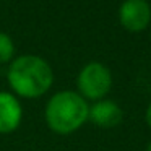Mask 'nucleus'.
<instances>
[{
	"label": "nucleus",
	"instance_id": "2",
	"mask_svg": "<svg viewBox=\"0 0 151 151\" xmlns=\"http://www.w3.org/2000/svg\"><path fill=\"white\" fill-rule=\"evenodd\" d=\"M89 104L78 91H59L46 104V124L59 135H68L88 120Z\"/></svg>",
	"mask_w": 151,
	"mask_h": 151
},
{
	"label": "nucleus",
	"instance_id": "5",
	"mask_svg": "<svg viewBox=\"0 0 151 151\" xmlns=\"http://www.w3.org/2000/svg\"><path fill=\"white\" fill-rule=\"evenodd\" d=\"M124 112L117 102L111 99H99L89 106L88 120L101 128H112L122 122Z\"/></svg>",
	"mask_w": 151,
	"mask_h": 151
},
{
	"label": "nucleus",
	"instance_id": "7",
	"mask_svg": "<svg viewBox=\"0 0 151 151\" xmlns=\"http://www.w3.org/2000/svg\"><path fill=\"white\" fill-rule=\"evenodd\" d=\"M15 54V44L13 39L7 33L0 31V63L10 62Z\"/></svg>",
	"mask_w": 151,
	"mask_h": 151
},
{
	"label": "nucleus",
	"instance_id": "4",
	"mask_svg": "<svg viewBox=\"0 0 151 151\" xmlns=\"http://www.w3.org/2000/svg\"><path fill=\"white\" fill-rule=\"evenodd\" d=\"M119 21L130 33L146 29L151 21V7L148 0H124L119 8Z\"/></svg>",
	"mask_w": 151,
	"mask_h": 151
},
{
	"label": "nucleus",
	"instance_id": "6",
	"mask_svg": "<svg viewBox=\"0 0 151 151\" xmlns=\"http://www.w3.org/2000/svg\"><path fill=\"white\" fill-rule=\"evenodd\" d=\"M23 109L17 96L0 91V133H12L21 124Z\"/></svg>",
	"mask_w": 151,
	"mask_h": 151
},
{
	"label": "nucleus",
	"instance_id": "1",
	"mask_svg": "<svg viewBox=\"0 0 151 151\" xmlns=\"http://www.w3.org/2000/svg\"><path fill=\"white\" fill-rule=\"evenodd\" d=\"M7 80L15 94L26 99H36L50 89L54 73L42 57L26 54L17 57L10 63Z\"/></svg>",
	"mask_w": 151,
	"mask_h": 151
},
{
	"label": "nucleus",
	"instance_id": "8",
	"mask_svg": "<svg viewBox=\"0 0 151 151\" xmlns=\"http://www.w3.org/2000/svg\"><path fill=\"white\" fill-rule=\"evenodd\" d=\"M146 122H148V125H150V128H151V104L148 106V109H146Z\"/></svg>",
	"mask_w": 151,
	"mask_h": 151
},
{
	"label": "nucleus",
	"instance_id": "3",
	"mask_svg": "<svg viewBox=\"0 0 151 151\" xmlns=\"http://www.w3.org/2000/svg\"><path fill=\"white\" fill-rule=\"evenodd\" d=\"M78 94L86 101H99L111 91L112 75L111 70L99 62H89L80 70L76 76Z\"/></svg>",
	"mask_w": 151,
	"mask_h": 151
},
{
	"label": "nucleus",
	"instance_id": "9",
	"mask_svg": "<svg viewBox=\"0 0 151 151\" xmlns=\"http://www.w3.org/2000/svg\"><path fill=\"white\" fill-rule=\"evenodd\" d=\"M146 151H151V143H148V146H146Z\"/></svg>",
	"mask_w": 151,
	"mask_h": 151
}]
</instances>
